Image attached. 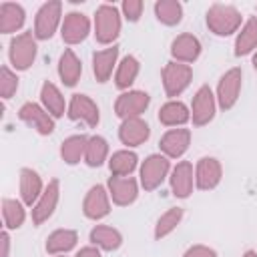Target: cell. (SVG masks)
I'll return each instance as SVG.
<instances>
[{"mask_svg": "<svg viewBox=\"0 0 257 257\" xmlns=\"http://www.w3.org/2000/svg\"><path fill=\"white\" fill-rule=\"evenodd\" d=\"M243 26L241 12L231 4H213L207 10V28L215 36H231Z\"/></svg>", "mask_w": 257, "mask_h": 257, "instance_id": "cell-1", "label": "cell"}, {"mask_svg": "<svg viewBox=\"0 0 257 257\" xmlns=\"http://www.w3.org/2000/svg\"><path fill=\"white\" fill-rule=\"evenodd\" d=\"M120 10L114 4H100L94 12V38L98 44H112L122 28Z\"/></svg>", "mask_w": 257, "mask_h": 257, "instance_id": "cell-2", "label": "cell"}, {"mask_svg": "<svg viewBox=\"0 0 257 257\" xmlns=\"http://www.w3.org/2000/svg\"><path fill=\"white\" fill-rule=\"evenodd\" d=\"M169 173L171 159H167L163 153H153L139 167V183L145 191H155L163 185L165 179H169Z\"/></svg>", "mask_w": 257, "mask_h": 257, "instance_id": "cell-3", "label": "cell"}, {"mask_svg": "<svg viewBox=\"0 0 257 257\" xmlns=\"http://www.w3.org/2000/svg\"><path fill=\"white\" fill-rule=\"evenodd\" d=\"M38 54L36 36L32 32H20L12 36L8 44V60L14 66V70H28Z\"/></svg>", "mask_w": 257, "mask_h": 257, "instance_id": "cell-4", "label": "cell"}, {"mask_svg": "<svg viewBox=\"0 0 257 257\" xmlns=\"http://www.w3.org/2000/svg\"><path fill=\"white\" fill-rule=\"evenodd\" d=\"M161 78H163L165 94L171 100H175L177 96H181L189 88V84L193 80V68H191V64H183V62L171 60V62H167L163 66Z\"/></svg>", "mask_w": 257, "mask_h": 257, "instance_id": "cell-5", "label": "cell"}, {"mask_svg": "<svg viewBox=\"0 0 257 257\" xmlns=\"http://www.w3.org/2000/svg\"><path fill=\"white\" fill-rule=\"evenodd\" d=\"M62 2L58 0H48L44 2L34 16V36L36 40H48L54 36L56 28L62 26Z\"/></svg>", "mask_w": 257, "mask_h": 257, "instance_id": "cell-6", "label": "cell"}, {"mask_svg": "<svg viewBox=\"0 0 257 257\" xmlns=\"http://www.w3.org/2000/svg\"><path fill=\"white\" fill-rule=\"evenodd\" d=\"M241 86H243V70L239 66L229 68L219 78V84H217V92H215L217 106L221 110H231L239 100Z\"/></svg>", "mask_w": 257, "mask_h": 257, "instance_id": "cell-7", "label": "cell"}, {"mask_svg": "<svg viewBox=\"0 0 257 257\" xmlns=\"http://www.w3.org/2000/svg\"><path fill=\"white\" fill-rule=\"evenodd\" d=\"M151 96L145 90H124L114 100V114L120 120L143 116V112L149 108Z\"/></svg>", "mask_w": 257, "mask_h": 257, "instance_id": "cell-8", "label": "cell"}, {"mask_svg": "<svg viewBox=\"0 0 257 257\" xmlns=\"http://www.w3.org/2000/svg\"><path fill=\"white\" fill-rule=\"evenodd\" d=\"M217 112V98L211 90V86L203 84L197 88V92L193 94V102H191V120L195 126H205L215 118Z\"/></svg>", "mask_w": 257, "mask_h": 257, "instance_id": "cell-9", "label": "cell"}, {"mask_svg": "<svg viewBox=\"0 0 257 257\" xmlns=\"http://www.w3.org/2000/svg\"><path fill=\"white\" fill-rule=\"evenodd\" d=\"M18 118L32 126L38 135L42 137H48L54 133V116L42 106V104H36V102H24L20 108H18Z\"/></svg>", "mask_w": 257, "mask_h": 257, "instance_id": "cell-10", "label": "cell"}, {"mask_svg": "<svg viewBox=\"0 0 257 257\" xmlns=\"http://www.w3.org/2000/svg\"><path fill=\"white\" fill-rule=\"evenodd\" d=\"M66 114H68L70 120H80V122H84V124L90 126V128H94V126L100 122L98 104H96L88 94H80V92H76V94L70 96Z\"/></svg>", "mask_w": 257, "mask_h": 257, "instance_id": "cell-11", "label": "cell"}, {"mask_svg": "<svg viewBox=\"0 0 257 257\" xmlns=\"http://www.w3.org/2000/svg\"><path fill=\"white\" fill-rule=\"evenodd\" d=\"M58 201H60V181L52 179V181H48V185L44 187L40 199L32 207V223L36 227L46 223L54 215V211L58 207Z\"/></svg>", "mask_w": 257, "mask_h": 257, "instance_id": "cell-12", "label": "cell"}, {"mask_svg": "<svg viewBox=\"0 0 257 257\" xmlns=\"http://www.w3.org/2000/svg\"><path fill=\"white\" fill-rule=\"evenodd\" d=\"M82 213L90 221H100L110 213V195L104 185H92L82 201Z\"/></svg>", "mask_w": 257, "mask_h": 257, "instance_id": "cell-13", "label": "cell"}, {"mask_svg": "<svg viewBox=\"0 0 257 257\" xmlns=\"http://www.w3.org/2000/svg\"><path fill=\"white\" fill-rule=\"evenodd\" d=\"M88 34H90V20L86 14L76 12V10L64 14V20L60 26V36L68 46L84 42Z\"/></svg>", "mask_w": 257, "mask_h": 257, "instance_id": "cell-14", "label": "cell"}, {"mask_svg": "<svg viewBox=\"0 0 257 257\" xmlns=\"http://www.w3.org/2000/svg\"><path fill=\"white\" fill-rule=\"evenodd\" d=\"M106 191L110 201L118 207H128L139 197V181L135 177H114L110 175L106 181Z\"/></svg>", "mask_w": 257, "mask_h": 257, "instance_id": "cell-15", "label": "cell"}, {"mask_svg": "<svg viewBox=\"0 0 257 257\" xmlns=\"http://www.w3.org/2000/svg\"><path fill=\"white\" fill-rule=\"evenodd\" d=\"M169 185H171V193L177 199H187L193 193V187H195V169H193V163L179 161L171 169V173H169Z\"/></svg>", "mask_w": 257, "mask_h": 257, "instance_id": "cell-16", "label": "cell"}, {"mask_svg": "<svg viewBox=\"0 0 257 257\" xmlns=\"http://www.w3.org/2000/svg\"><path fill=\"white\" fill-rule=\"evenodd\" d=\"M223 167L215 157H201L195 165V187L201 191H211L221 183Z\"/></svg>", "mask_w": 257, "mask_h": 257, "instance_id": "cell-17", "label": "cell"}, {"mask_svg": "<svg viewBox=\"0 0 257 257\" xmlns=\"http://www.w3.org/2000/svg\"><path fill=\"white\" fill-rule=\"evenodd\" d=\"M191 145V131L189 128H169L161 141H159V149L167 159H181Z\"/></svg>", "mask_w": 257, "mask_h": 257, "instance_id": "cell-18", "label": "cell"}, {"mask_svg": "<svg viewBox=\"0 0 257 257\" xmlns=\"http://www.w3.org/2000/svg\"><path fill=\"white\" fill-rule=\"evenodd\" d=\"M201 40L195 34L183 32L179 36L173 38L171 42V56L175 62H183V64H193L199 56H201Z\"/></svg>", "mask_w": 257, "mask_h": 257, "instance_id": "cell-19", "label": "cell"}, {"mask_svg": "<svg viewBox=\"0 0 257 257\" xmlns=\"http://www.w3.org/2000/svg\"><path fill=\"white\" fill-rule=\"evenodd\" d=\"M149 137H151V126L143 116L126 118L118 126V141L128 149L145 145L149 141Z\"/></svg>", "mask_w": 257, "mask_h": 257, "instance_id": "cell-20", "label": "cell"}, {"mask_svg": "<svg viewBox=\"0 0 257 257\" xmlns=\"http://www.w3.org/2000/svg\"><path fill=\"white\" fill-rule=\"evenodd\" d=\"M44 187H46V185L42 183V177L38 175V171L30 169V167L20 169V175H18V189H20V199H22L24 205L34 207V203L40 199Z\"/></svg>", "mask_w": 257, "mask_h": 257, "instance_id": "cell-21", "label": "cell"}, {"mask_svg": "<svg viewBox=\"0 0 257 257\" xmlns=\"http://www.w3.org/2000/svg\"><path fill=\"white\" fill-rule=\"evenodd\" d=\"M116 64H118V46L116 44L96 50L92 54V74H94L96 82H106L112 76V70H116Z\"/></svg>", "mask_w": 257, "mask_h": 257, "instance_id": "cell-22", "label": "cell"}, {"mask_svg": "<svg viewBox=\"0 0 257 257\" xmlns=\"http://www.w3.org/2000/svg\"><path fill=\"white\" fill-rule=\"evenodd\" d=\"M191 120V108L183 102V100H167L161 108H159V122L165 126H185Z\"/></svg>", "mask_w": 257, "mask_h": 257, "instance_id": "cell-23", "label": "cell"}, {"mask_svg": "<svg viewBox=\"0 0 257 257\" xmlns=\"http://www.w3.org/2000/svg\"><path fill=\"white\" fill-rule=\"evenodd\" d=\"M58 76L64 86H76L82 76V62L74 54L72 48H64V52L58 58Z\"/></svg>", "mask_w": 257, "mask_h": 257, "instance_id": "cell-24", "label": "cell"}, {"mask_svg": "<svg viewBox=\"0 0 257 257\" xmlns=\"http://www.w3.org/2000/svg\"><path fill=\"white\" fill-rule=\"evenodd\" d=\"M40 104L54 116V118H60L64 116V112L68 110V104L60 92V88L50 82V80H44L42 86H40Z\"/></svg>", "mask_w": 257, "mask_h": 257, "instance_id": "cell-25", "label": "cell"}, {"mask_svg": "<svg viewBox=\"0 0 257 257\" xmlns=\"http://www.w3.org/2000/svg\"><path fill=\"white\" fill-rule=\"evenodd\" d=\"M26 22V12L20 4L14 2H2L0 4V32L12 34L18 32Z\"/></svg>", "mask_w": 257, "mask_h": 257, "instance_id": "cell-26", "label": "cell"}, {"mask_svg": "<svg viewBox=\"0 0 257 257\" xmlns=\"http://www.w3.org/2000/svg\"><path fill=\"white\" fill-rule=\"evenodd\" d=\"M78 243V233L74 229H56L46 237V253L50 255H66Z\"/></svg>", "mask_w": 257, "mask_h": 257, "instance_id": "cell-27", "label": "cell"}, {"mask_svg": "<svg viewBox=\"0 0 257 257\" xmlns=\"http://www.w3.org/2000/svg\"><path fill=\"white\" fill-rule=\"evenodd\" d=\"M90 243L102 251H116L122 245V233L108 225H94L88 235Z\"/></svg>", "mask_w": 257, "mask_h": 257, "instance_id": "cell-28", "label": "cell"}, {"mask_svg": "<svg viewBox=\"0 0 257 257\" xmlns=\"http://www.w3.org/2000/svg\"><path fill=\"white\" fill-rule=\"evenodd\" d=\"M257 50V16H251L243 22L241 30L235 36V56H247Z\"/></svg>", "mask_w": 257, "mask_h": 257, "instance_id": "cell-29", "label": "cell"}, {"mask_svg": "<svg viewBox=\"0 0 257 257\" xmlns=\"http://www.w3.org/2000/svg\"><path fill=\"white\" fill-rule=\"evenodd\" d=\"M141 72V62L137 56L133 54H126L118 64H116V70H114V86L118 90H128L133 86V82L137 80Z\"/></svg>", "mask_w": 257, "mask_h": 257, "instance_id": "cell-30", "label": "cell"}, {"mask_svg": "<svg viewBox=\"0 0 257 257\" xmlns=\"http://www.w3.org/2000/svg\"><path fill=\"white\" fill-rule=\"evenodd\" d=\"M139 167V157L131 149H120L108 157V171L114 177H131Z\"/></svg>", "mask_w": 257, "mask_h": 257, "instance_id": "cell-31", "label": "cell"}, {"mask_svg": "<svg viewBox=\"0 0 257 257\" xmlns=\"http://www.w3.org/2000/svg\"><path fill=\"white\" fill-rule=\"evenodd\" d=\"M86 143H88V137H84V135H70V137H66L62 141V145H60V159L66 165H78L80 161H84Z\"/></svg>", "mask_w": 257, "mask_h": 257, "instance_id": "cell-32", "label": "cell"}, {"mask_svg": "<svg viewBox=\"0 0 257 257\" xmlns=\"http://www.w3.org/2000/svg\"><path fill=\"white\" fill-rule=\"evenodd\" d=\"M2 219H4V229L14 231L20 229L26 221V209L22 201L16 199H2Z\"/></svg>", "mask_w": 257, "mask_h": 257, "instance_id": "cell-33", "label": "cell"}, {"mask_svg": "<svg viewBox=\"0 0 257 257\" xmlns=\"http://www.w3.org/2000/svg\"><path fill=\"white\" fill-rule=\"evenodd\" d=\"M155 16L165 26H177L183 20V4L177 0H159L155 2Z\"/></svg>", "mask_w": 257, "mask_h": 257, "instance_id": "cell-34", "label": "cell"}, {"mask_svg": "<svg viewBox=\"0 0 257 257\" xmlns=\"http://www.w3.org/2000/svg\"><path fill=\"white\" fill-rule=\"evenodd\" d=\"M104 161H108V143L100 135L88 137L86 151H84V163L88 167H100Z\"/></svg>", "mask_w": 257, "mask_h": 257, "instance_id": "cell-35", "label": "cell"}, {"mask_svg": "<svg viewBox=\"0 0 257 257\" xmlns=\"http://www.w3.org/2000/svg\"><path fill=\"white\" fill-rule=\"evenodd\" d=\"M183 215H185V211H183L181 207H171V209H167V211L157 219V225H155V239L161 241V239L169 237V235L181 225Z\"/></svg>", "mask_w": 257, "mask_h": 257, "instance_id": "cell-36", "label": "cell"}, {"mask_svg": "<svg viewBox=\"0 0 257 257\" xmlns=\"http://www.w3.org/2000/svg\"><path fill=\"white\" fill-rule=\"evenodd\" d=\"M18 76H16V72L14 70H10L6 64L0 68V94H2V98L4 100H8V98H12V94H16V90H18Z\"/></svg>", "mask_w": 257, "mask_h": 257, "instance_id": "cell-37", "label": "cell"}, {"mask_svg": "<svg viewBox=\"0 0 257 257\" xmlns=\"http://www.w3.org/2000/svg\"><path fill=\"white\" fill-rule=\"evenodd\" d=\"M120 12L128 22H137L143 16V2L141 0H124L120 4Z\"/></svg>", "mask_w": 257, "mask_h": 257, "instance_id": "cell-38", "label": "cell"}, {"mask_svg": "<svg viewBox=\"0 0 257 257\" xmlns=\"http://www.w3.org/2000/svg\"><path fill=\"white\" fill-rule=\"evenodd\" d=\"M183 257H217V251L207 245H191L183 253Z\"/></svg>", "mask_w": 257, "mask_h": 257, "instance_id": "cell-39", "label": "cell"}, {"mask_svg": "<svg viewBox=\"0 0 257 257\" xmlns=\"http://www.w3.org/2000/svg\"><path fill=\"white\" fill-rule=\"evenodd\" d=\"M0 245H2L0 257H10V235H8V229H4L0 233Z\"/></svg>", "mask_w": 257, "mask_h": 257, "instance_id": "cell-40", "label": "cell"}, {"mask_svg": "<svg viewBox=\"0 0 257 257\" xmlns=\"http://www.w3.org/2000/svg\"><path fill=\"white\" fill-rule=\"evenodd\" d=\"M74 257H102V255H100V249L98 247L88 245V247H82L80 251H76Z\"/></svg>", "mask_w": 257, "mask_h": 257, "instance_id": "cell-41", "label": "cell"}, {"mask_svg": "<svg viewBox=\"0 0 257 257\" xmlns=\"http://www.w3.org/2000/svg\"><path fill=\"white\" fill-rule=\"evenodd\" d=\"M241 257H257V251H253V249H247V251H245Z\"/></svg>", "mask_w": 257, "mask_h": 257, "instance_id": "cell-42", "label": "cell"}, {"mask_svg": "<svg viewBox=\"0 0 257 257\" xmlns=\"http://www.w3.org/2000/svg\"><path fill=\"white\" fill-rule=\"evenodd\" d=\"M251 64H253V68L257 70V50H255V54H253V60H251Z\"/></svg>", "mask_w": 257, "mask_h": 257, "instance_id": "cell-43", "label": "cell"}, {"mask_svg": "<svg viewBox=\"0 0 257 257\" xmlns=\"http://www.w3.org/2000/svg\"><path fill=\"white\" fill-rule=\"evenodd\" d=\"M52 257H64V255H52Z\"/></svg>", "mask_w": 257, "mask_h": 257, "instance_id": "cell-44", "label": "cell"}]
</instances>
